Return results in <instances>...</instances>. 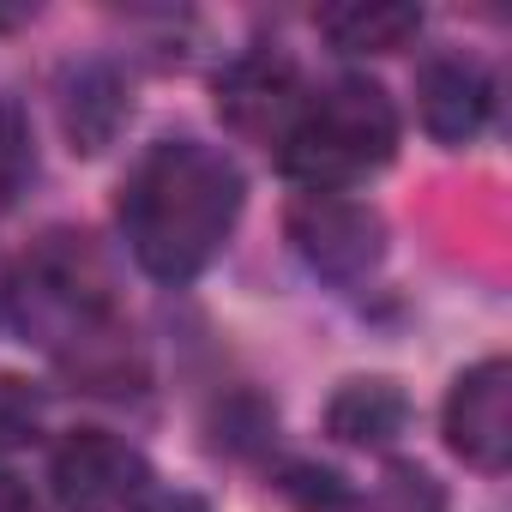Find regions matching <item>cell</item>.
Masks as SVG:
<instances>
[{
	"mask_svg": "<svg viewBox=\"0 0 512 512\" xmlns=\"http://www.w3.org/2000/svg\"><path fill=\"white\" fill-rule=\"evenodd\" d=\"M235 217H241V175L223 151H211L199 139L151 145L121 187L127 247L163 284L199 278L217 260V247L229 241Z\"/></svg>",
	"mask_w": 512,
	"mask_h": 512,
	"instance_id": "obj_1",
	"label": "cell"
},
{
	"mask_svg": "<svg viewBox=\"0 0 512 512\" xmlns=\"http://www.w3.org/2000/svg\"><path fill=\"white\" fill-rule=\"evenodd\" d=\"M392 151H398V109L368 79H338L332 91L308 97L296 127L284 133V169L314 193H338L374 175Z\"/></svg>",
	"mask_w": 512,
	"mask_h": 512,
	"instance_id": "obj_2",
	"label": "cell"
},
{
	"mask_svg": "<svg viewBox=\"0 0 512 512\" xmlns=\"http://www.w3.org/2000/svg\"><path fill=\"white\" fill-rule=\"evenodd\" d=\"M290 241L296 253L332 284H356L362 272L380 266L386 253V229L362 199L344 193H308L290 205Z\"/></svg>",
	"mask_w": 512,
	"mask_h": 512,
	"instance_id": "obj_3",
	"label": "cell"
},
{
	"mask_svg": "<svg viewBox=\"0 0 512 512\" xmlns=\"http://www.w3.org/2000/svg\"><path fill=\"white\" fill-rule=\"evenodd\" d=\"M302 103L308 97H302L296 67L272 49H253V55H241L217 73V115H223L229 133H241L253 145H284Z\"/></svg>",
	"mask_w": 512,
	"mask_h": 512,
	"instance_id": "obj_4",
	"label": "cell"
},
{
	"mask_svg": "<svg viewBox=\"0 0 512 512\" xmlns=\"http://www.w3.org/2000/svg\"><path fill=\"white\" fill-rule=\"evenodd\" d=\"M446 446L488 476L512 464V362L506 356H488L470 374H458L446 398Z\"/></svg>",
	"mask_w": 512,
	"mask_h": 512,
	"instance_id": "obj_5",
	"label": "cell"
},
{
	"mask_svg": "<svg viewBox=\"0 0 512 512\" xmlns=\"http://www.w3.org/2000/svg\"><path fill=\"white\" fill-rule=\"evenodd\" d=\"M145 482V458L103 428H79L55 446V494L67 512H121L145 494Z\"/></svg>",
	"mask_w": 512,
	"mask_h": 512,
	"instance_id": "obj_6",
	"label": "cell"
},
{
	"mask_svg": "<svg viewBox=\"0 0 512 512\" xmlns=\"http://www.w3.org/2000/svg\"><path fill=\"white\" fill-rule=\"evenodd\" d=\"M416 103H422V127H428L434 139L458 145V139H476V133H482L494 91H488V73H482L476 61H464V55H440V61L422 67V79H416Z\"/></svg>",
	"mask_w": 512,
	"mask_h": 512,
	"instance_id": "obj_7",
	"label": "cell"
},
{
	"mask_svg": "<svg viewBox=\"0 0 512 512\" xmlns=\"http://www.w3.org/2000/svg\"><path fill=\"white\" fill-rule=\"evenodd\" d=\"M31 284H37L49 302H61L79 326L109 308V272H103V260H97L91 235H49V241L37 247V260H31Z\"/></svg>",
	"mask_w": 512,
	"mask_h": 512,
	"instance_id": "obj_8",
	"label": "cell"
},
{
	"mask_svg": "<svg viewBox=\"0 0 512 512\" xmlns=\"http://www.w3.org/2000/svg\"><path fill=\"white\" fill-rule=\"evenodd\" d=\"M320 31L344 55H392L422 31V7H404V0H338V7L320 13Z\"/></svg>",
	"mask_w": 512,
	"mask_h": 512,
	"instance_id": "obj_9",
	"label": "cell"
},
{
	"mask_svg": "<svg viewBox=\"0 0 512 512\" xmlns=\"http://www.w3.org/2000/svg\"><path fill=\"white\" fill-rule=\"evenodd\" d=\"M410 422V398L392 380H350L332 404H326V428L344 446H392Z\"/></svg>",
	"mask_w": 512,
	"mask_h": 512,
	"instance_id": "obj_10",
	"label": "cell"
},
{
	"mask_svg": "<svg viewBox=\"0 0 512 512\" xmlns=\"http://www.w3.org/2000/svg\"><path fill=\"white\" fill-rule=\"evenodd\" d=\"M121 121H127V85L109 67H85L67 85V133H73V151H103Z\"/></svg>",
	"mask_w": 512,
	"mask_h": 512,
	"instance_id": "obj_11",
	"label": "cell"
},
{
	"mask_svg": "<svg viewBox=\"0 0 512 512\" xmlns=\"http://www.w3.org/2000/svg\"><path fill=\"white\" fill-rule=\"evenodd\" d=\"M278 488L296 512H356V488L338 470H320V464H290Z\"/></svg>",
	"mask_w": 512,
	"mask_h": 512,
	"instance_id": "obj_12",
	"label": "cell"
},
{
	"mask_svg": "<svg viewBox=\"0 0 512 512\" xmlns=\"http://www.w3.org/2000/svg\"><path fill=\"white\" fill-rule=\"evenodd\" d=\"M25 175H31V127H25L19 109L0 103V211L19 199Z\"/></svg>",
	"mask_w": 512,
	"mask_h": 512,
	"instance_id": "obj_13",
	"label": "cell"
},
{
	"mask_svg": "<svg viewBox=\"0 0 512 512\" xmlns=\"http://www.w3.org/2000/svg\"><path fill=\"white\" fill-rule=\"evenodd\" d=\"M43 422V398L31 392V380L19 374H0V452L7 446H25Z\"/></svg>",
	"mask_w": 512,
	"mask_h": 512,
	"instance_id": "obj_14",
	"label": "cell"
},
{
	"mask_svg": "<svg viewBox=\"0 0 512 512\" xmlns=\"http://www.w3.org/2000/svg\"><path fill=\"white\" fill-rule=\"evenodd\" d=\"M0 512H37V500H31V488L13 476V470H0Z\"/></svg>",
	"mask_w": 512,
	"mask_h": 512,
	"instance_id": "obj_15",
	"label": "cell"
},
{
	"mask_svg": "<svg viewBox=\"0 0 512 512\" xmlns=\"http://www.w3.org/2000/svg\"><path fill=\"white\" fill-rule=\"evenodd\" d=\"M139 512H205V500H193V494H151Z\"/></svg>",
	"mask_w": 512,
	"mask_h": 512,
	"instance_id": "obj_16",
	"label": "cell"
},
{
	"mask_svg": "<svg viewBox=\"0 0 512 512\" xmlns=\"http://www.w3.org/2000/svg\"><path fill=\"white\" fill-rule=\"evenodd\" d=\"M19 19H25V13H0V25H19Z\"/></svg>",
	"mask_w": 512,
	"mask_h": 512,
	"instance_id": "obj_17",
	"label": "cell"
}]
</instances>
